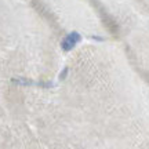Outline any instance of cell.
Listing matches in <instances>:
<instances>
[{
  "label": "cell",
  "instance_id": "1",
  "mask_svg": "<svg viewBox=\"0 0 149 149\" xmlns=\"http://www.w3.org/2000/svg\"><path fill=\"white\" fill-rule=\"evenodd\" d=\"M81 40V36H80L79 32H70L68 33L66 36L62 39V42H61V48L64 50V51H70V50H73L76 46H77V43Z\"/></svg>",
  "mask_w": 149,
  "mask_h": 149
},
{
  "label": "cell",
  "instance_id": "2",
  "mask_svg": "<svg viewBox=\"0 0 149 149\" xmlns=\"http://www.w3.org/2000/svg\"><path fill=\"white\" fill-rule=\"evenodd\" d=\"M66 72H68V68H65V69L62 70V74H61V76H59V79H64L65 76H66Z\"/></svg>",
  "mask_w": 149,
  "mask_h": 149
}]
</instances>
